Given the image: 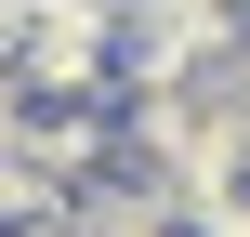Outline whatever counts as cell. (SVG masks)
<instances>
[{
	"label": "cell",
	"mask_w": 250,
	"mask_h": 237,
	"mask_svg": "<svg viewBox=\"0 0 250 237\" xmlns=\"http://www.w3.org/2000/svg\"><path fill=\"white\" fill-rule=\"evenodd\" d=\"M13 237H79V224H66V211H40V224H13Z\"/></svg>",
	"instance_id": "6da1fadb"
}]
</instances>
